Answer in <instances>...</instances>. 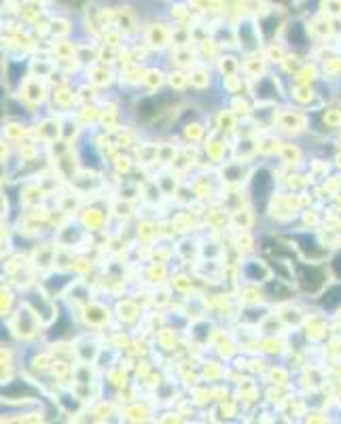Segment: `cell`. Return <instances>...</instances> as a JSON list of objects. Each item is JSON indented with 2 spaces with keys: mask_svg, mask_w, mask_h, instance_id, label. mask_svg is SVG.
Returning <instances> with one entry per match:
<instances>
[{
  "mask_svg": "<svg viewBox=\"0 0 341 424\" xmlns=\"http://www.w3.org/2000/svg\"><path fill=\"white\" fill-rule=\"evenodd\" d=\"M326 297H328V299H324L322 305H326V308H335V305L341 301V286H330V289L326 291Z\"/></svg>",
  "mask_w": 341,
  "mask_h": 424,
  "instance_id": "cell-3",
  "label": "cell"
},
{
  "mask_svg": "<svg viewBox=\"0 0 341 424\" xmlns=\"http://www.w3.org/2000/svg\"><path fill=\"white\" fill-rule=\"evenodd\" d=\"M166 104V98H149V100H144L142 104H140V109H142V115L144 117H153V115H157L159 111H161V107Z\"/></svg>",
  "mask_w": 341,
  "mask_h": 424,
  "instance_id": "cell-2",
  "label": "cell"
},
{
  "mask_svg": "<svg viewBox=\"0 0 341 424\" xmlns=\"http://www.w3.org/2000/svg\"><path fill=\"white\" fill-rule=\"evenodd\" d=\"M252 191H254V198H263V200L267 198V193L271 191V178H269L267 170L256 172L254 183H252Z\"/></svg>",
  "mask_w": 341,
  "mask_h": 424,
  "instance_id": "cell-1",
  "label": "cell"
},
{
  "mask_svg": "<svg viewBox=\"0 0 341 424\" xmlns=\"http://www.w3.org/2000/svg\"><path fill=\"white\" fill-rule=\"evenodd\" d=\"M333 267H335V274H337V276H339V278H341V255H339V257H337V259H335V263H333Z\"/></svg>",
  "mask_w": 341,
  "mask_h": 424,
  "instance_id": "cell-4",
  "label": "cell"
},
{
  "mask_svg": "<svg viewBox=\"0 0 341 424\" xmlns=\"http://www.w3.org/2000/svg\"><path fill=\"white\" fill-rule=\"evenodd\" d=\"M68 3H73V0H68Z\"/></svg>",
  "mask_w": 341,
  "mask_h": 424,
  "instance_id": "cell-5",
  "label": "cell"
}]
</instances>
